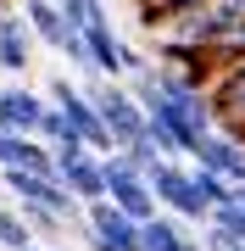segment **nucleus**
Wrapping results in <instances>:
<instances>
[{"label": "nucleus", "instance_id": "16", "mask_svg": "<svg viewBox=\"0 0 245 251\" xmlns=\"http://www.w3.org/2000/svg\"><path fill=\"white\" fill-rule=\"evenodd\" d=\"M28 251H50V246H39V240H34V246H28Z\"/></svg>", "mask_w": 245, "mask_h": 251}, {"label": "nucleus", "instance_id": "6", "mask_svg": "<svg viewBox=\"0 0 245 251\" xmlns=\"http://www.w3.org/2000/svg\"><path fill=\"white\" fill-rule=\"evenodd\" d=\"M184 162H190V168L218 173V179H228L234 190H245V140H234V134H218V128H212V134L200 140Z\"/></svg>", "mask_w": 245, "mask_h": 251}, {"label": "nucleus", "instance_id": "14", "mask_svg": "<svg viewBox=\"0 0 245 251\" xmlns=\"http://www.w3.org/2000/svg\"><path fill=\"white\" fill-rule=\"evenodd\" d=\"M56 11H62L67 28H89L95 17H106V6H100V0H56Z\"/></svg>", "mask_w": 245, "mask_h": 251}, {"label": "nucleus", "instance_id": "3", "mask_svg": "<svg viewBox=\"0 0 245 251\" xmlns=\"http://www.w3.org/2000/svg\"><path fill=\"white\" fill-rule=\"evenodd\" d=\"M45 100H50V106H56V112L67 117V128H73V140L84 145V151H95V156L117 151V145H111V134L100 128V117H95V106H89V95H84V90H78L73 78H50Z\"/></svg>", "mask_w": 245, "mask_h": 251}, {"label": "nucleus", "instance_id": "4", "mask_svg": "<svg viewBox=\"0 0 245 251\" xmlns=\"http://www.w3.org/2000/svg\"><path fill=\"white\" fill-rule=\"evenodd\" d=\"M206 106H212V128H218V134L245 140V62L223 67L218 78L206 84Z\"/></svg>", "mask_w": 245, "mask_h": 251}, {"label": "nucleus", "instance_id": "13", "mask_svg": "<svg viewBox=\"0 0 245 251\" xmlns=\"http://www.w3.org/2000/svg\"><path fill=\"white\" fill-rule=\"evenodd\" d=\"M206 224H212V229H223L228 240H240V246H245V206H240V201L212 206V218H206Z\"/></svg>", "mask_w": 245, "mask_h": 251}, {"label": "nucleus", "instance_id": "2", "mask_svg": "<svg viewBox=\"0 0 245 251\" xmlns=\"http://www.w3.org/2000/svg\"><path fill=\"white\" fill-rule=\"evenodd\" d=\"M145 190L156 196V206H162L167 218H178V224H200L206 229V201L195 196V184H190V168H178V162H156V168L145 173Z\"/></svg>", "mask_w": 245, "mask_h": 251}, {"label": "nucleus", "instance_id": "9", "mask_svg": "<svg viewBox=\"0 0 245 251\" xmlns=\"http://www.w3.org/2000/svg\"><path fill=\"white\" fill-rule=\"evenodd\" d=\"M0 173H50V145L34 134H0Z\"/></svg>", "mask_w": 245, "mask_h": 251}, {"label": "nucleus", "instance_id": "12", "mask_svg": "<svg viewBox=\"0 0 245 251\" xmlns=\"http://www.w3.org/2000/svg\"><path fill=\"white\" fill-rule=\"evenodd\" d=\"M190 184H195V196L206 201V212H212V206H223V201H234V184L218 179V173H206V168H190Z\"/></svg>", "mask_w": 245, "mask_h": 251}, {"label": "nucleus", "instance_id": "1", "mask_svg": "<svg viewBox=\"0 0 245 251\" xmlns=\"http://www.w3.org/2000/svg\"><path fill=\"white\" fill-rule=\"evenodd\" d=\"M89 106H95V117H100V128L111 134V145H134V140H145V112H139V100L123 90V84H106V78H95L89 90Z\"/></svg>", "mask_w": 245, "mask_h": 251}, {"label": "nucleus", "instance_id": "8", "mask_svg": "<svg viewBox=\"0 0 245 251\" xmlns=\"http://www.w3.org/2000/svg\"><path fill=\"white\" fill-rule=\"evenodd\" d=\"M28 62H34V34H28L22 11H0V73H11V78H22Z\"/></svg>", "mask_w": 245, "mask_h": 251}, {"label": "nucleus", "instance_id": "5", "mask_svg": "<svg viewBox=\"0 0 245 251\" xmlns=\"http://www.w3.org/2000/svg\"><path fill=\"white\" fill-rule=\"evenodd\" d=\"M78 39H84V56H89L95 78H106V84L128 78V45H123L117 28H111V17H95L89 28H78Z\"/></svg>", "mask_w": 245, "mask_h": 251}, {"label": "nucleus", "instance_id": "7", "mask_svg": "<svg viewBox=\"0 0 245 251\" xmlns=\"http://www.w3.org/2000/svg\"><path fill=\"white\" fill-rule=\"evenodd\" d=\"M39 117H45V95H34L28 84L0 90V134H34Z\"/></svg>", "mask_w": 245, "mask_h": 251}, {"label": "nucleus", "instance_id": "11", "mask_svg": "<svg viewBox=\"0 0 245 251\" xmlns=\"http://www.w3.org/2000/svg\"><path fill=\"white\" fill-rule=\"evenodd\" d=\"M28 246H34V234H28L22 212L0 201V251H28Z\"/></svg>", "mask_w": 245, "mask_h": 251}, {"label": "nucleus", "instance_id": "17", "mask_svg": "<svg viewBox=\"0 0 245 251\" xmlns=\"http://www.w3.org/2000/svg\"><path fill=\"white\" fill-rule=\"evenodd\" d=\"M234 201H240V206H245V190H234Z\"/></svg>", "mask_w": 245, "mask_h": 251}, {"label": "nucleus", "instance_id": "10", "mask_svg": "<svg viewBox=\"0 0 245 251\" xmlns=\"http://www.w3.org/2000/svg\"><path fill=\"white\" fill-rule=\"evenodd\" d=\"M139 251H200V240L178 224V218L156 212L151 224H139Z\"/></svg>", "mask_w": 245, "mask_h": 251}, {"label": "nucleus", "instance_id": "15", "mask_svg": "<svg viewBox=\"0 0 245 251\" xmlns=\"http://www.w3.org/2000/svg\"><path fill=\"white\" fill-rule=\"evenodd\" d=\"M200 251H245V246H240V240H228L223 229H212V224H206V234H200Z\"/></svg>", "mask_w": 245, "mask_h": 251}]
</instances>
